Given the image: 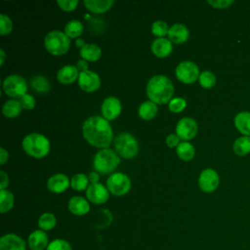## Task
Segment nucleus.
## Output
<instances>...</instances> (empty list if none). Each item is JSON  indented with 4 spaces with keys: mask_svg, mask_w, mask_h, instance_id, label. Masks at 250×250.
Masks as SVG:
<instances>
[{
    "mask_svg": "<svg viewBox=\"0 0 250 250\" xmlns=\"http://www.w3.org/2000/svg\"><path fill=\"white\" fill-rule=\"evenodd\" d=\"M84 139L93 146L107 148L113 140L111 126L105 118L95 115L88 117L82 125Z\"/></svg>",
    "mask_w": 250,
    "mask_h": 250,
    "instance_id": "1",
    "label": "nucleus"
},
{
    "mask_svg": "<svg viewBox=\"0 0 250 250\" xmlns=\"http://www.w3.org/2000/svg\"><path fill=\"white\" fill-rule=\"evenodd\" d=\"M174 86L170 78L157 74L149 78L146 84V95L149 101L156 104H167L172 100Z\"/></svg>",
    "mask_w": 250,
    "mask_h": 250,
    "instance_id": "2",
    "label": "nucleus"
},
{
    "mask_svg": "<svg viewBox=\"0 0 250 250\" xmlns=\"http://www.w3.org/2000/svg\"><path fill=\"white\" fill-rule=\"evenodd\" d=\"M23 150L34 158H43L50 151V142L47 137L39 133L26 135L21 143Z\"/></svg>",
    "mask_w": 250,
    "mask_h": 250,
    "instance_id": "3",
    "label": "nucleus"
},
{
    "mask_svg": "<svg viewBox=\"0 0 250 250\" xmlns=\"http://www.w3.org/2000/svg\"><path fill=\"white\" fill-rule=\"evenodd\" d=\"M120 163V158L117 153L109 148L99 150L93 159V166L96 172L103 175L110 174L113 172Z\"/></svg>",
    "mask_w": 250,
    "mask_h": 250,
    "instance_id": "4",
    "label": "nucleus"
},
{
    "mask_svg": "<svg viewBox=\"0 0 250 250\" xmlns=\"http://www.w3.org/2000/svg\"><path fill=\"white\" fill-rule=\"evenodd\" d=\"M46 50L53 56L64 55L70 47V38L61 30H52L44 38Z\"/></svg>",
    "mask_w": 250,
    "mask_h": 250,
    "instance_id": "5",
    "label": "nucleus"
},
{
    "mask_svg": "<svg viewBox=\"0 0 250 250\" xmlns=\"http://www.w3.org/2000/svg\"><path fill=\"white\" fill-rule=\"evenodd\" d=\"M114 148L118 155L125 159L137 156L139 152V143L130 133L121 132L114 138Z\"/></svg>",
    "mask_w": 250,
    "mask_h": 250,
    "instance_id": "6",
    "label": "nucleus"
},
{
    "mask_svg": "<svg viewBox=\"0 0 250 250\" xmlns=\"http://www.w3.org/2000/svg\"><path fill=\"white\" fill-rule=\"evenodd\" d=\"M3 90L7 96L14 99H21L27 92V83L22 76L12 74L4 79Z\"/></svg>",
    "mask_w": 250,
    "mask_h": 250,
    "instance_id": "7",
    "label": "nucleus"
},
{
    "mask_svg": "<svg viewBox=\"0 0 250 250\" xmlns=\"http://www.w3.org/2000/svg\"><path fill=\"white\" fill-rule=\"evenodd\" d=\"M106 188L113 195L122 196L130 190L131 180L123 173H113L106 180Z\"/></svg>",
    "mask_w": 250,
    "mask_h": 250,
    "instance_id": "8",
    "label": "nucleus"
},
{
    "mask_svg": "<svg viewBox=\"0 0 250 250\" xmlns=\"http://www.w3.org/2000/svg\"><path fill=\"white\" fill-rule=\"evenodd\" d=\"M175 74L178 80L186 84L195 82L200 75L198 66L191 61H184L180 62L175 69Z\"/></svg>",
    "mask_w": 250,
    "mask_h": 250,
    "instance_id": "9",
    "label": "nucleus"
},
{
    "mask_svg": "<svg viewBox=\"0 0 250 250\" xmlns=\"http://www.w3.org/2000/svg\"><path fill=\"white\" fill-rule=\"evenodd\" d=\"M197 123L191 117H184L180 119L176 125V134L183 141L193 139L197 134Z\"/></svg>",
    "mask_w": 250,
    "mask_h": 250,
    "instance_id": "10",
    "label": "nucleus"
},
{
    "mask_svg": "<svg viewBox=\"0 0 250 250\" xmlns=\"http://www.w3.org/2000/svg\"><path fill=\"white\" fill-rule=\"evenodd\" d=\"M220 183L218 173L211 168L204 169L198 178V186L204 192H212L217 189Z\"/></svg>",
    "mask_w": 250,
    "mask_h": 250,
    "instance_id": "11",
    "label": "nucleus"
},
{
    "mask_svg": "<svg viewBox=\"0 0 250 250\" xmlns=\"http://www.w3.org/2000/svg\"><path fill=\"white\" fill-rule=\"evenodd\" d=\"M103 117L106 120H114L117 118L122 110V104L116 97H107L104 100L101 106Z\"/></svg>",
    "mask_w": 250,
    "mask_h": 250,
    "instance_id": "12",
    "label": "nucleus"
},
{
    "mask_svg": "<svg viewBox=\"0 0 250 250\" xmlns=\"http://www.w3.org/2000/svg\"><path fill=\"white\" fill-rule=\"evenodd\" d=\"M87 199L94 204H103L105 203L109 197V191L101 183L90 184L86 189Z\"/></svg>",
    "mask_w": 250,
    "mask_h": 250,
    "instance_id": "13",
    "label": "nucleus"
},
{
    "mask_svg": "<svg viewBox=\"0 0 250 250\" xmlns=\"http://www.w3.org/2000/svg\"><path fill=\"white\" fill-rule=\"evenodd\" d=\"M78 85L85 92H95L101 86V78L99 74L94 71H82L78 77Z\"/></svg>",
    "mask_w": 250,
    "mask_h": 250,
    "instance_id": "14",
    "label": "nucleus"
},
{
    "mask_svg": "<svg viewBox=\"0 0 250 250\" xmlns=\"http://www.w3.org/2000/svg\"><path fill=\"white\" fill-rule=\"evenodd\" d=\"M70 186V180L64 174L58 173L51 176L47 181V188L51 192L62 193Z\"/></svg>",
    "mask_w": 250,
    "mask_h": 250,
    "instance_id": "15",
    "label": "nucleus"
},
{
    "mask_svg": "<svg viewBox=\"0 0 250 250\" xmlns=\"http://www.w3.org/2000/svg\"><path fill=\"white\" fill-rule=\"evenodd\" d=\"M168 39L175 44L185 43L189 36L188 28L183 23H174L168 30Z\"/></svg>",
    "mask_w": 250,
    "mask_h": 250,
    "instance_id": "16",
    "label": "nucleus"
},
{
    "mask_svg": "<svg viewBox=\"0 0 250 250\" xmlns=\"http://www.w3.org/2000/svg\"><path fill=\"white\" fill-rule=\"evenodd\" d=\"M0 250H25V243L19 235L8 233L0 239Z\"/></svg>",
    "mask_w": 250,
    "mask_h": 250,
    "instance_id": "17",
    "label": "nucleus"
},
{
    "mask_svg": "<svg viewBox=\"0 0 250 250\" xmlns=\"http://www.w3.org/2000/svg\"><path fill=\"white\" fill-rule=\"evenodd\" d=\"M28 247L30 250H44L48 247V235L42 229L32 231L28 236Z\"/></svg>",
    "mask_w": 250,
    "mask_h": 250,
    "instance_id": "18",
    "label": "nucleus"
},
{
    "mask_svg": "<svg viewBox=\"0 0 250 250\" xmlns=\"http://www.w3.org/2000/svg\"><path fill=\"white\" fill-rule=\"evenodd\" d=\"M172 42L164 37L156 38L151 43V52L157 58H166L172 53Z\"/></svg>",
    "mask_w": 250,
    "mask_h": 250,
    "instance_id": "19",
    "label": "nucleus"
},
{
    "mask_svg": "<svg viewBox=\"0 0 250 250\" xmlns=\"http://www.w3.org/2000/svg\"><path fill=\"white\" fill-rule=\"evenodd\" d=\"M68 210L76 215V216H83L86 215L90 211V204L86 200V198L82 196H72L67 203Z\"/></svg>",
    "mask_w": 250,
    "mask_h": 250,
    "instance_id": "20",
    "label": "nucleus"
},
{
    "mask_svg": "<svg viewBox=\"0 0 250 250\" xmlns=\"http://www.w3.org/2000/svg\"><path fill=\"white\" fill-rule=\"evenodd\" d=\"M79 74L80 72L76 67V65L67 64L59 69V71L57 72V79L62 84L67 85V84L73 83L76 79H78Z\"/></svg>",
    "mask_w": 250,
    "mask_h": 250,
    "instance_id": "21",
    "label": "nucleus"
},
{
    "mask_svg": "<svg viewBox=\"0 0 250 250\" xmlns=\"http://www.w3.org/2000/svg\"><path fill=\"white\" fill-rule=\"evenodd\" d=\"M113 0H84V6L91 12L102 14L108 11L113 5Z\"/></svg>",
    "mask_w": 250,
    "mask_h": 250,
    "instance_id": "22",
    "label": "nucleus"
},
{
    "mask_svg": "<svg viewBox=\"0 0 250 250\" xmlns=\"http://www.w3.org/2000/svg\"><path fill=\"white\" fill-rule=\"evenodd\" d=\"M81 58L87 62H96L102 57V49L93 43H88L79 51Z\"/></svg>",
    "mask_w": 250,
    "mask_h": 250,
    "instance_id": "23",
    "label": "nucleus"
},
{
    "mask_svg": "<svg viewBox=\"0 0 250 250\" xmlns=\"http://www.w3.org/2000/svg\"><path fill=\"white\" fill-rule=\"evenodd\" d=\"M234 125L241 134L250 137V112H238L234 117Z\"/></svg>",
    "mask_w": 250,
    "mask_h": 250,
    "instance_id": "24",
    "label": "nucleus"
},
{
    "mask_svg": "<svg viewBox=\"0 0 250 250\" xmlns=\"http://www.w3.org/2000/svg\"><path fill=\"white\" fill-rule=\"evenodd\" d=\"M157 104L151 101H146L141 104L138 109L139 116L144 120H151L157 114Z\"/></svg>",
    "mask_w": 250,
    "mask_h": 250,
    "instance_id": "25",
    "label": "nucleus"
},
{
    "mask_svg": "<svg viewBox=\"0 0 250 250\" xmlns=\"http://www.w3.org/2000/svg\"><path fill=\"white\" fill-rule=\"evenodd\" d=\"M22 110V106L20 101L16 99L8 100L2 107L3 114L8 118H15L20 115V113Z\"/></svg>",
    "mask_w": 250,
    "mask_h": 250,
    "instance_id": "26",
    "label": "nucleus"
},
{
    "mask_svg": "<svg viewBox=\"0 0 250 250\" xmlns=\"http://www.w3.org/2000/svg\"><path fill=\"white\" fill-rule=\"evenodd\" d=\"M177 155L180 159L184 161L191 160L195 155V148L194 146L188 142H182L176 148Z\"/></svg>",
    "mask_w": 250,
    "mask_h": 250,
    "instance_id": "27",
    "label": "nucleus"
},
{
    "mask_svg": "<svg viewBox=\"0 0 250 250\" xmlns=\"http://www.w3.org/2000/svg\"><path fill=\"white\" fill-rule=\"evenodd\" d=\"M233 151L238 156H244L250 152V137L242 136L233 143Z\"/></svg>",
    "mask_w": 250,
    "mask_h": 250,
    "instance_id": "28",
    "label": "nucleus"
},
{
    "mask_svg": "<svg viewBox=\"0 0 250 250\" xmlns=\"http://www.w3.org/2000/svg\"><path fill=\"white\" fill-rule=\"evenodd\" d=\"M84 30V26L82 22L78 20L69 21L64 26V33L69 38H78Z\"/></svg>",
    "mask_w": 250,
    "mask_h": 250,
    "instance_id": "29",
    "label": "nucleus"
},
{
    "mask_svg": "<svg viewBox=\"0 0 250 250\" xmlns=\"http://www.w3.org/2000/svg\"><path fill=\"white\" fill-rule=\"evenodd\" d=\"M31 88L37 93H46L50 90V81L43 75H35L30 80Z\"/></svg>",
    "mask_w": 250,
    "mask_h": 250,
    "instance_id": "30",
    "label": "nucleus"
},
{
    "mask_svg": "<svg viewBox=\"0 0 250 250\" xmlns=\"http://www.w3.org/2000/svg\"><path fill=\"white\" fill-rule=\"evenodd\" d=\"M14 194L8 189L0 190V211L2 214L10 211L14 206Z\"/></svg>",
    "mask_w": 250,
    "mask_h": 250,
    "instance_id": "31",
    "label": "nucleus"
},
{
    "mask_svg": "<svg viewBox=\"0 0 250 250\" xmlns=\"http://www.w3.org/2000/svg\"><path fill=\"white\" fill-rule=\"evenodd\" d=\"M70 187L74 189V190H84L87 189L89 187V179L88 176H86L83 173H78L75 174L71 180H70Z\"/></svg>",
    "mask_w": 250,
    "mask_h": 250,
    "instance_id": "32",
    "label": "nucleus"
},
{
    "mask_svg": "<svg viewBox=\"0 0 250 250\" xmlns=\"http://www.w3.org/2000/svg\"><path fill=\"white\" fill-rule=\"evenodd\" d=\"M57 224V219L52 213H44L38 219V227L42 230H50L55 228Z\"/></svg>",
    "mask_w": 250,
    "mask_h": 250,
    "instance_id": "33",
    "label": "nucleus"
},
{
    "mask_svg": "<svg viewBox=\"0 0 250 250\" xmlns=\"http://www.w3.org/2000/svg\"><path fill=\"white\" fill-rule=\"evenodd\" d=\"M198 81L203 88L210 89L216 84V76L213 72L209 70H204L200 73Z\"/></svg>",
    "mask_w": 250,
    "mask_h": 250,
    "instance_id": "34",
    "label": "nucleus"
},
{
    "mask_svg": "<svg viewBox=\"0 0 250 250\" xmlns=\"http://www.w3.org/2000/svg\"><path fill=\"white\" fill-rule=\"evenodd\" d=\"M169 27L164 21H155L151 25V32L153 35L157 36V38L164 37L168 34Z\"/></svg>",
    "mask_w": 250,
    "mask_h": 250,
    "instance_id": "35",
    "label": "nucleus"
},
{
    "mask_svg": "<svg viewBox=\"0 0 250 250\" xmlns=\"http://www.w3.org/2000/svg\"><path fill=\"white\" fill-rule=\"evenodd\" d=\"M187 106V101L183 98H174L168 103V107L170 111L178 113L185 109Z\"/></svg>",
    "mask_w": 250,
    "mask_h": 250,
    "instance_id": "36",
    "label": "nucleus"
},
{
    "mask_svg": "<svg viewBox=\"0 0 250 250\" xmlns=\"http://www.w3.org/2000/svg\"><path fill=\"white\" fill-rule=\"evenodd\" d=\"M13 29V22L11 19L5 15H0V35H6L9 34Z\"/></svg>",
    "mask_w": 250,
    "mask_h": 250,
    "instance_id": "37",
    "label": "nucleus"
},
{
    "mask_svg": "<svg viewBox=\"0 0 250 250\" xmlns=\"http://www.w3.org/2000/svg\"><path fill=\"white\" fill-rule=\"evenodd\" d=\"M47 250H72V248L66 240L58 238L49 243Z\"/></svg>",
    "mask_w": 250,
    "mask_h": 250,
    "instance_id": "38",
    "label": "nucleus"
},
{
    "mask_svg": "<svg viewBox=\"0 0 250 250\" xmlns=\"http://www.w3.org/2000/svg\"><path fill=\"white\" fill-rule=\"evenodd\" d=\"M20 102L21 104V106L23 109H26V110H30V109H33L34 106H35V99L32 95H29V94H25L23 97H21L20 99Z\"/></svg>",
    "mask_w": 250,
    "mask_h": 250,
    "instance_id": "39",
    "label": "nucleus"
},
{
    "mask_svg": "<svg viewBox=\"0 0 250 250\" xmlns=\"http://www.w3.org/2000/svg\"><path fill=\"white\" fill-rule=\"evenodd\" d=\"M59 7L65 12H71L75 10L78 5V0H59L57 1Z\"/></svg>",
    "mask_w": 250,
    "mask_h": 250,
    "instance_id": "40",
    "label": "nucleus"
},
{
    "mask_svg": "<svg viewBox=\"0 0 250 250\" xmlns=\"http://www.w3.org/2000/svg\"><path fill=\"white\" fill-rule=\"evenodd\" d=\"M233 0H208L207 3L217 9H226L233 4Z\"/></svg>",
    "mask_w": 250,
    "mask_h": 250,
    "instance_id": "41",
    "label": "nucleus"
},
{
    "mask_svg": "<svg viewBox=\"0 0 250 250\" xmlns=\"http://www.w3.org/2000/svg\"><path fill=\"white\" fill-rule=\"evenodd\" d=\"M180 144V138L178 137L177 134H170L166 138V145L169 147H177Z\"/></svg>",
    "mask_w": 250,
    "mask_h": 250,
    "instance_id": "42",
    "label": "nucleus"
},
{
    "mask_svg": "<svg viewBox=\"0 0 250 250\" xmlns=\"http://www.w3.org/2000/svg\"><path fill=\"white\" fill-rule=\"evenodd\" d=\"M8 185H9L8 174L5 171L1 170L0 171V188L1 189H6Z\"/></svg>",
    "mask_w": 250,
    "mask_h": 250,
    "instance_id": "43",
    "label": "nucleus"
},
{
    "mask_svg": "<svg viewBox=\"0 0 250 250\" xmlns=\"http://www.w3.org/2000/svg\"><path fill=\"white\" fill-rule=\"evenodd\" d=\"M76 67L78 68V70H80V72L82 71H86L88 70V63H87V61L85 60H79L77 62H76Z\"/></svg>",
    "mask_w": 250,
    "mask_h": 250,
    "instance_id": "44",
    "label": "nucleus"
},
{
    "mask_svg": "<svg viewBox=\"0 0 250 250\" xmlns=\"http://www.w3.org/2000/svg\"><path fill=\"white\" fill-rule=\"evenodd\" d=\"M8 157H9L8 151L4 147H0V163H1V165H4L6 163V161L8 160Z\"/></svg>",
    "mask_w": 250,
    "mask_h": 250,
    "instance_id": "45",
    "label": "nucleus"
},
{
    "mask_svg": "<svg viewBox=\"0 0 250 250\" xmlns=\"http://www.w3.org/2000/svg\"><path fill=\"white\" fill-rule=\"evenodd\" d=\"M88 179H89V182L91 184H96L98 183L99 179H100V176H99V173L98 172H91L88 176Z\"/></svg>",
    "mask_w": 250,
    "mask_h": 250,
    "instance_id": "46",
    "label": "nucleus"
},
{
    "mask_svg": "<svg viewBox=\"0 0 250 250\" xmlns=\"http://www.w3.org/2000/svg\"><path fill=\"white\" fill-rule=\"evenodd\" d=\"M75 45L81 49L82 47H84V46L86 45V43H85V41H84L83 39H81V38H77V39L75 40Z\"/></svg>",
    "mask_w": 250,
    "mask_h": 250,
    "instance_id": "47",
    "label": "nucleus"
},
{
    "mask_svg": "<svg viewBox=\"0 0 250 250\" xmlns=\"http://www.w3.org/2000/svg\"><path fill=\"white\" fill-rule=\"evenodd\" d=\"M0 58H1V60H0V65L2 66V65L4 64V62H5V58H6V54H5V51H4L3 49L0 50Z\"/></svg>",
    "mask_w": 250,
    "mask_h": 250,
    "instance_id": "48",
    "label": "nucleus"
}]
</instances>
